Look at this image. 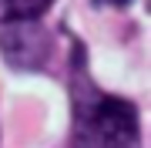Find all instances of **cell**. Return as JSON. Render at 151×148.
<instances>
[{
	"label": "cell",
	"instance_id": "1",
	"mask_svg": "<svg viewBox=\"0 0 151 148\" xmlns=\"http://www.w3.org/2000/svg\"><path fill=\"white\" fill-rule=\"evenodd\" d=\"M74 98V148H141L138 108L128 98L104 94L84 71V51L77 47V71L70 84Z\"/></svg>",
	"mask_w": 151,
	"mask_h": 148
},
{
	"label": "cell",
	"instance_id": "2",
	"mask_svg": "<svg viewBox=\"0 0 151 148\" xmlns=\"http://www.w3.org/2000/svg\"><path fill=\"white\" fill-rule=\"evenodd\" d=\"M0 54L17 71H40L50 61V34L40 20L27 24H4L0 30Z\"/></svg>",
	"mask_w": 151,
	"mask_h": 148
},
{
	"label": "cell",
	"instance_id": "3",
	"mask_svg": "<svg viewBox=\"0 0 151 148\" xmlns=\"http://www.w3.org/2000/svg\"><path fill=\"white\" fill-rule=\"evenodd\" d=\"M54 0H0V24H27L50 10Z\"/></svg>",
	"mask_w": 151,
	"mask_h": 148
},
{
	"label": "cell",
	"instance_id": "4",
	"mask_svg": "<svg viewBox=\"0 0 151 148\" xmlns=\"http://www.w3.org/2000/svg\"><path fill=\"white\" fill-rule=\"evenodd\" d=\"M111 4H128V0H111Z\"/></svg>",
	"mask_w": 151,
	"mask_h": 148
}]
</instances>
